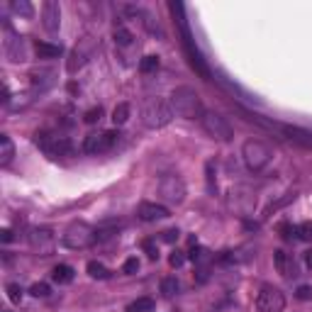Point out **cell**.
Segmentation results:
<instances>
[{"label":"cell","mask_w":312,"mask_h":312,"mask_svg":"<svg viewBox=\"0 0 312 312\" xmlns=\"http://www.w3.org/2000/svg\"><path fill=\"white\" fill-rule=\"evenodd\" d=\"M171 13L178 17V27H181V44H183V49H186V56H188V63H190V68L200 76V78H210V66L207 61L202 59V54L198 51L195 47V39L190 34V27H188V17H186V8L181 5V3H171Z\"/></svg>","instance_id":"6da1fadb"},{"label":"cell","mask_w":312,"mask_h":312,"mask_svg":"<svg viewBox=\"0 0 312 312\" xmlns=\"http://www.w3.org/2000/svg\"><path fill=\"white\" fill-rule=\"evenodd\" d=\"M171 108L178 117H186V120H202L205 108H202V100L200 95L193 90L190 86H178L171 93Z\"/></svg>","instance_id":"7a4b0ae2"},{"label":"cell","mask_w":312,"mask_h":312,"mask_svg":"<svg viewBox=\"0 0 312 312\" xmlns=\"http://www.w3.org/2000/svg\"><path fill=\"white\" fill-rule=\"evenodd\" d=\"M174 108H171V100L163 98H149L142 102V122L149 129H161L174 120Z\"/></svg>","instance_id":"3957f363"},{"label":"cell","mask_w":312,"mask_h":312,"mask_svg":"<svg viewBox=\"0 0 312 312\" xmlns=\"http://www.w3.org/2000/svg\"><path fill=\"white\" fill-rule=\"evenodd\" d=\"M95 241H98V229L86 225V222H71L61 234V244L74 251H83L88 247H93Z\"/></svg>","instance_id":"277c9868"},{"label":"cell","mask_w":312,"mask_h":312,"mask_svg":"<svg viewBox=\"0 0 312 312\" xmlns=\"http://www.w3.org/2000/svg\"><path fill=\"white\" fill-rule=\"evenodd\" d=\"M241 156H244V163H247V168L254 171V174H259L263 171L271 159H273V151L268 144H263L261 139H249V142H244V147H241Z\"/></svg>","instance_id":"5b68a950"},{"label":"cell","mask_w":312,"mask_h":312,"mask_svg":"<svg viewBox=\"0 0 312 312\" xmlns=\"http://www.w3.org/2000/svg\"><path fill=\"white\" fill-rule=\"evenodd\" d=\"M200 125H202V129L207 132V137H213L215 142H229V139L234 137V129H232V125L227 122L225 115L213 113V110H205Z\"/></svg>","instance_id":"8992f818"},{"label":"cell","mask_w":312,"mask_h":312,"mask_svg":"<svg viewBox=\"0 0 312 312\" xmlns=\"http://www.w3.org/2000/svg\"><path fill=\"white\" fill-rule=\"evenodd\" d=\"M159 195L166 202H171V205H181L186 200V183H183V178L174 174L163 176L159 181Z\"/></svg>","instance_id":"52a82bcc"},{"label":"cell","mask_w":312,"mask_h":312,"mask_svg":"<svg viewBox=\"0 0 312 312\" xmlns=\"http://www.w3.org/2000/svg\"><path fill=\"white\" fill-rule=\"evenodd\" d=\"M29 247L34 254L39 256H51L54 249H56V237H54V232H51L49 227H34V229H29Z\"/></svg>","instance_id":"ba28073f"},{"label":"cell","mask_w":312,"mask_h":312,"mask_svg":"<svg viewBox=\"0 0 312 312\" xmlns=\"http://www.w3.org/2000/svg\"><path fill=\"white\" fill-rule=\"evenodd\" d=\"M263 127H268V129H278V132H283L290 142H295V144H302V147H307L312 149V132L310 129H302V127H295V125H283V122H268V120H261V117H256Z\"/></svg>","instance_id":"9c48e42d"},{"label":"cell","mask_w":312,"mask_h":312,"mask_svg":"<svg viewBox=\"0 0 312 312\" xmlns=\"http://www.w3.org/2000/svg\"><path fill=\"white\" fill-rule=\"evenodd\" d=\"M120 134L115 129H105V132H95V134H88L83 149L88 154H105V151H113L117 144Z\"/></svg>","instance_id":"30bf717a"},{"label":"cell","mask_w":312,"mask_h":312,"mask_svg":"<svg viewBox=\"0 0 312 312\" xmlns=\"http://www.w3.org/2000/svg\"><path fill=\"white\" fill-rule=\"evenodd\" d=\"M286 307V298L283 293L273 286H263L256 295V310L259 312H281Z\"/></svg>","instance_id":"8fae6325"},{"label":"cell","mask_w":312,"mask_h":312,"mask_svg":"<svg viewBox=\"0 0 312 312\" xmlns=\"http://www.w3.org/2000/svg\"><path fill=\"white\" fill-rule=\"evenodd\" d=\"M254 205H256V195L247 186H237L229 190V207L237 210L239 215H251Z\"/></svg>","instance_id":"7c38bea8"},{"label":"cell","mask_w":312,"mask_h":312,"mask_svg":"<svg viewBox=\"0 0 312 312\" xmlns=\"http://www.w3.org/2000/svg\"><path fill=\"white\" fill-rule=\"evenodd\" d=\"M37 144L47 151L49 156H71L74 154V144L66 137H47V134H37Z\"/></svg>","instance_id":"4fadbf2b"},{"label":"cell","mask_w":312,"mask_h":312,"mask_svg":"<svg viewBox=\"0 0 312 312\" xmlns=\"http://www.w3.org/2000/svg\"><path fill=\"white\" fill-rule=\"evenodd\" d=\"M3 34H5V39H3L5 56H8L10 61H25V47H22V39L17 37L8 25H5V29H3Z\"/></svg>","instance_id":"5bb4252c"},{"label":"cell","mask_w":312,"mask_h":312,"mask_svg":"<svg viewBox=\"0 0 312 312\" xmlns=\"http://www.w3.org/2000/svg\"><path fill=\"white\" fill-rule=\"evenodd\" d=\"M42 25L47 32H59V25H61V8H59V3H54V0H47L44 5H42Z\"/></svg>","instance_id":"9a60e30c"},{"label":"cell","mask_w":312,"mask_h":312,"mask_svg":"<svg viewBox=\"0 0 312 312\" xmlns=\"http://www.w3.org/2000/svg\"><path fill=\"white\" fill-rule=\"evenodd\" d=\"M137 215H139V220H144V222H159V220L171 217L168 207H166V205H159V202H139Z\"/></svg>","instance_id":"2e32d148"},{"label":"cell","mask_w":312,"mask_h":312,"mask_svg":"<svg viewBox=\"0 0 312 312\" xmlns=\"http://www.w3.org/2000/svg\"><path fill=\"white\" fill-rule=\"evenodd\" d=\"M273 263L275 268H278V273L283 275V278H290V275H298V271H295V263H293V259L288 256L286 251H273Z\"/></svg>","instance_id":"e0dca14e"},{"label":"cell","mask_w":312,"mask_h":312,"mask_svg":"<svg viewBox=\"0 0 312 312\" xmlns=\"http://www.w3.org/2000/svg\"><path fill=\"white\" fill-rule=\"evenodd\" d=\"M74 275H76V271L71 266H66V263H59V266L51 268V281L59 283V286H68L74 281Z\"/></svg>","instance_id":"ac0fdd59"},{"label":"cell","mask_w":312,"mask_h":312,"mask_svg":"<svg viewBox=\"0 0 312 312\" xmlns=\"http://www.w3.org/2000/svg\"><path fill=\"white\" fill-rule=\"evenodd\" d=\"M15 156V144L8 134H0V166H8Z\"/></svg>","instance_id":"d6986e66"},{"label":"cell","mask_w":312,"mask_h":312,"mask_svg":"<svg viewBox=\"0 0 312 312\" xmlns=\"http://www.w3.org/2000/svg\"><path fill=\"white\" fill-rule=\"evenodd\" d=\"M34 49H37L39 59H54V56L61 54V47L59 44H49V42H37Z\"/></svg>","instance_id":"ffe728a7"},{"label":"cell","mask_w":312,"mask_h":312,"mask_svg":"<svg viewBox=\"0 0 312 312\" xmlns=\"http://www.w3.org/2000/svg\"><path fill=\"white\" fill-rule=\"evenodd\" d=\"M86 271H88V275L90 278H98V281H105V278H110V271L102 266L100 261H90L86 266Z\"/></svg>","instance_id":"44dd1931"},{"label":"cell","mask_w":312,"mask_h":312,"mask_svg":"<svg viewBox=\"0 0 312 312\" xmlns=\"http://www.w3.org/2000/svg\"><path fill=\"white\" fill-rule=\"evenodd\" d=\"M154 310V300L151 298H137L134 302L127 305V312H151Z\"/></svg>","instance_id":"7402d4cb"},{"label":"cell","mask_w":312,"mask_h":312,"mask_svg":"<svg viewBox=\"0 0 312 312\" xmlns=\"http://www.w3.org/2000/svg\"><path fill=\"white\" fill-rule=\"evenodd\" d=\"M10 8H13L15 15H22V17H32V15H34L32 3H27V0H13V3H10Z\"/></svg>","instance_id":"603a6c76"},{"label":"cell","mask_w":312,"mask_h":312,"mask_svg":"<svg viewBox=\"0 0 312 312\" xmlns=\"http://www.w3.org/2000/svg\"><path fill=\"white\" fill-rule=\"evenodd\" d=\"M127 120H129V105H127V102H120L113 110V122L115 125H125Z\"/></svg>","instance_id":"cb8c5ba5"},{"label":"cell","mask_w":312,"mask_h":312,"mask_svg":"<svg viewBox=\"0 0 312 312\" xmlns=\"http://www.w3.org/2000/svg\"><path fill=\"white\" fill-rule=\"evenodd\" d=\"M178 281H176V275H168V278H163L161 281V293L166 295V298H171V295H176L178 293Z\"/></svg>","instance_id":"d4e9b609"},{"label":"cell","mask_w":312,"mask_h":312,"mask_svg":"<svg viewBox=\"0 0 312 312\" xmlns=\"http://www.w3.org/2000/svg\"><path fill=\"white\" fill-rule=\"evenodd\" d=\"M113 37H115V44H120V47H129L132 44V32L125 29V27H117L113 32Z\"/></svg>","instance_id":"484cf974"},{"label":"cell","mask_w":312,"mask_h":312,"mask_svg":"<svg viewBox=\"0 0 312 312\" xmlns=\"http://www.w3.org/2000/svg\"><path fill=\"white\" fill-rule=\"evenodd\" d=\"M139 68L144 71V74H154L156 68H159V56H144L142 61H139Z\"/></svg>","instance_id":"4316f807"},{"label":"cell","mask_w":312,"mask_h":312,"mask_svg":"<svg viewBox=\"0 0 312 312\" xmlns=\"http://www.w3.org/2000/svg\"><path fill=\"white\" fill-rule=\"evenodd\" d=\"M86 63V59H83V54L76 49V51H71V61H68V74H76V68H81Z\"/></svg>","instance_id":"83f0119b"},{"label":"cell","mask_w":312,"mask_h":312,"mask_svg":"<svg viewBox=\"0 0 312 312\" xmlns=\"http://www.w3.org/2000/svg\"><path fill=\"white\" fill-rule=\"evenodd\" d=\"M5 290H8V298H10V302H15V305H17V302H22V288L17 286V283H8V288H5Z\"/></svg>","instance_id":"f1b7e54d"},{"label":"cell","mask_w":312,"mask_h":312,"mask_svg":"<svg viewBox=\"0 0 312 312\" xmlns=\"http://www.w3.org/2000/svg\"><path fill=\"white\" fill-rule=\"evenodd\" d=\"M100 117H102V108L98 105V108H90V110L83 115V122H86V125H95Z\"/></svg>","instance_id":"f546056e"},{"label":"cell","mask_w":312,"mask_h":312,"mask_svg":"<svg viewBox=\"0 0 312 312\" xmlns=\"http://www.w3.org/2000/svg\"><path fill=\"white\" fill-rule=\"evenodd\" d=\"M278 232H281V237L283 239H298V227H293V225H288V222H283V225L278 227Z\"/></svg>","instance_id":"4dcf8cb0"},{"label":"cell","mask_w":312,"mask_h":312,"mask_svg":"<svg viewBox=\"0 0 312 312\" xmlns=\"http://www.w3.org/2000/svg\"><path fill=\"white\" fill-rule=\"evenodd\" d=\"M188 256H190V261H193V263H207V261H210L207 251H205V249H200V247H195V249L190 251Z\"/></svg>","instance_id":"1f68e13d"},{"label":"cell","mask_w":312,"mask_h":312,"mask_svg":"<svg viewBox=\"0 0 312 312\" xmlns=\"http://www.w3.org/2000/svg\"><path fill=\"white\" fill-rule=\"evenodd\" d=\"M298 239L302 241H312V222H302L298 227Z\"/></svg>","instance_id":"d6a6232c"},{"label":"cell","mask_w":312,"mask_h":312,"mask_svg":"<svg viewBox=\"0 0 312 312\" xmlns=\"http://www.w3.org/2000/svg\"><path fill=\"white\" fill-rule=\"evenodd\" d=\"M205 174H207V190L215 193V186H217V183H215V163L213 161L205 163Z\"/></svg>","instance_id":"836d02e7"},{"label":"cell","mask_w":312,"mask_h":312,"mask_svg":"<svg viewBox=\"0 0 312 312\" xmlns=\"http://www.w3.org/2000/svg\"><path fill=\"white\" fill-rule=\"evenodd\" d=\"M29 293H32L34 298H47V295H49V286H47V283H34V286L29 288Z\"/></svg>","instance_id":"e575fe53"},{"label":"cell","mask_w":312,"mask_h":312,"mask_svg":"<svg viewBox=\"0 0 312 312\" xmlns=\"http://www.w3.org/2000/svg\"><path fill=\"white\" fill-rule=\"evenodd\" d=\"M142 247H144V251H147V256H149L151 261H154V259H159V249H156L154 239H144V244H142Z\"/></svg>","instance_id":"d590c367"},{"label":"cell","mask_w":312,"mask_h":312,"mask_svg":"<svg viewBox=\"0 0 312 312\" xmlns=\"http://www.w3.org/2000/svg\"><path fill=\"white\" fill-rule=\"evenodd\" d=\"M122 271H125L127 275L137 273V271H139V259H137V256H132V259H127V261H125V266H122Z\"/></svg>","instance_id":"8d00e7d4"},{"label":"cell","mask_w":312,"mask_h":312,"mask_svg":"<svg viewBox=\"0 0 312 312\" xmlns=\"http://www.w3.org/2000/svg\"><path fill=\"white\" fill-rule=\"evenodd\" d=\"M295 295H298V300H312V286H300L298 290H295Z\"/></svg>","instance_id":"74e56055"},{"label":"cell","mask_w":312,"mask_h":312,"mask_svg":"<svg viewBox=\"0 0 312 312\" xmlns=\"http://www.w3.org/2000/svg\"><path fill=\"white\" fill-rule=\"evenodd\" d=\"M183 261H186V256H183V251H174V254L168 256V263H171L174 268H178V266H183Z\"/></svg>","instance_id":"f35d334b"},{"label":"cell","mask_w":312,"mask_h":312,"mask_svg":"<svg viewBox=\"0 0 312 312\" xmlns=\"http://www.w3.org/2000/svg\"><path fill=\"white\" fill-rule=\"evenodd\" d=\"M161 241H166V244H174V241H178V229H166L161 234Z\"/></svg>","instance_id":"ab89813d"},{"label":"cell","mask_w":312,"mask_h":312,"mask_svg":"<svg viewBox=\"0 0 312 312\" xmlns=\"http://www.w3.org/2000/svg\"><path fill=\"white\" fill-rule=\"evenodd\" d=\"M0 239H3V241L8 244V241L13 239V232H10V229H3V232H0Z\"/></svg>","instance_id":"60d3db41"},{"label":"cell","mask_w":312,"mask_h":312,"mask_svg":"<svg viewBox=\"0 0 312 312\" xmlns=\"http://www.w3.org/2000/svg\"><path fill=\"white\" fill-rule=\"evenodd\" d=\"M305 263H307V268H312V249L305 251Z\"/></svg>","instance_id":"b9f144b4"}]
</instances>
